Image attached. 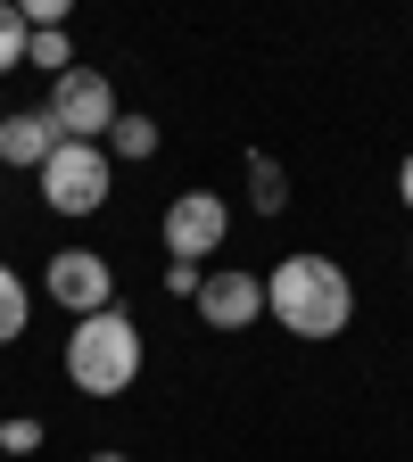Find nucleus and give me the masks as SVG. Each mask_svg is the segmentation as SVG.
<instances>
[{
  "label": "nucleus",
  "instance_id": "f257e3e1",
  "mask_svg": "<svg viewBox=\"0 0 413 462\" xmlns=\"http://www.w3.org/2000/svg\"><path fill=\"white\" fill-rule=\"evenodd\" d=\"M265 314L289 338H339L347 322H356V281H347V264L298 248V256H281L265 273Z\"/></svg>",
  "mask_w": 413,
  "mask_h": 462
},
{
  "label": "nucleus",
  "instance_id": "f03ea898",
  "mask_svg": "<svg viewBox=\"0 0 413 462\" xmlns=\"http://www.w3.org/2000/svg\"><path fill=\"white\" fill-rule=\"evenodd\" d=\"M141 364H149V346H141V330H133V314H83L75 330H67V380L83 388V396H125L133 380H141Z\"/></svg>",
  "mask_w": 413,
  "mask_h": 462
},
{
  "label": "nucleus",
  "instance_id": "7ed1b4c3",
  "mask_svg": "<svg viewBox=\"0 0 413 462\" xmlns=\"http://www.w3.org/2000/svg\"><path fill=\"white\" fill-rule=\"evenodd\" d=\"M42 207L67 215V223L99 215V207H108V149H99V141H58L50 165H42Z\"/></svg>",
  "mask_w": 413,
  "mask_h": 462
},
{
  "label": "nucleus",
  "instance_id": "20e7f679",
  "mask_svg": "<svg viewBox=\"0 0 413 462\" xmlns=\"http://www.w3.org/2000/svg\"><path fill=\"white\" fill-rule=\"evenodd\" d=\"M223 231H231V207L215 199V190H183V199H165V256L174 264H207L215 248H223Z\"/></svg>",
  "mask_w": 413,
  "mask_h": 462
},
{
  "label": "nucleus",
  "instance_id": "39448f33",
  "mask_svg": "<svg viewBox=\"0 0 413 462\" xmlns=\"http://www.w3.org/2000/svg\"><path fill=\"white\" fill-rule=\"evenodd\" d=\"M42 289L83 322V314H108V306H116V264H108L99 248H58V256L42 264Z\"/></svg>",
  "mask_w": 413,
  "mask_h": 462
},
{
  "label": "nucleus",
  "instance_id": "423d86ee",
  "mask_svg": "<svg viewBox=\"0 0 413 462\" xmlns=\"http://www.w3.org/2000/svg\"><path fill=\"white\" fill-rule=\"evenodd\" d=\"M50 125H58V141H91V133H108V125H116V83H108L99 67L58 75V83H50Z\"/></svg>",
  "mask_w": 413,
  "mask_h": 462
},
{
  "label": "nucleus",
  "instance_id": "0eeeda50",
  "mask_svg": "<svg viewBox=\"0 0 413 462\" xmlns=\"http://www.w3.org/2000/svg\"><path fill=\"white\" fill-rule=\"evenodd\" d=\"M199 322L207 330H249V322H265V281L257 273H199Z\"/></svg>",
  "mask_w": 413,
  "mask_h": 462
},
{
  "label": "nucleus",
  "instance_id": "6e6552de",
  "mask_svg": "<svg viewBox=\"0 0 413 462\" xmlns=\"http://www.w3.org/2000/svg\"><path fill=\"white\" fill-rule=\"evenodd\" d=\"M58 149V125H50V107H17V116H0V165H50Z\"/></svg>",
  "mask_w": 413,
  "mask_h": 462
},
{
  "label": "nucleus",
  "instance_id": "1a4fd4ad",
  "mask_svg": "<svg viewBox=\"0 0 413 462\" xmlns=\"http://www.w3.org/2000/svg\"><path fill=\"white\" fill-rule=\"evenodd\" d=\"M108 165L116 157H125V165H141V157H157V125H149V116H125V107H116V125H108Z\"/></svg>",
  "mask_w": 413,
  "mask_h": 462
},
{
  "label": "nucleus",
  "instance_id": "9d476101",
  "mask_svg": "<svg viewBox=\"0 0 413 462\" xmlns=\"http://www.w3.org/2000/svg\"><path fill=\"white\" fill-rule=\"evenodd\" d=\"M25 67H42L50 83H58V75H75V33H67V25H42V33L25 42Z\"/></svg>",
  "mask_w": 413,
  "mask_h": 462
},
{
  "label": "nucleus",
  "instance_id": "9b49d317",
  "mask_svg": "<svg viewBox=\"0 0 413 462\" xmlns=\"http://www.w3.org/2000/svg\"><path fill=\"white\" fill-rule=\"evenodd\" d=\"M25 322H33V289H25L9 264H0V346H17V338H25Z\"/></svg>",
  "mask_w": 413,
  "mask_h": 462
},
{
  "label": "nucleus",
  "instance_id": "f8f14e48",
  "mask_svg": "<svg viewBox=\"0 0 413 462\" xmlns=\"http://www.w3.org/2000/svg\"><path fill=\"white\" fill-rule=\"evenodd\" d=\"M249 199H257V215H281L289 207V173H281V157H249Z\"/></svg>",
  "mask_w": 413,
  "mask_h": 462
},
{
  "label": "nucleus",
  "instance_id": "ddd939ff",
  "mask_svg": "<svg viewBox=\"0 0 413 462\" xmlns=\"http://www.w3.org/2000/svg\"><path fill=\"white\" fill-rule=\"evenodd\" d=\"M25 42H33L25 9H17V0H0V75H17V67H25Z\"/></svg>",
  "mask_w": 413,
  "mask_h": 462
},
{
  "label": "nucleus",
  "instance_id": "4468645a",
  "mask_svg": "<svg viewBox=\"0 0 413 462\" xmlns=\"http://www.w3.org/2000/svg\"><path fill=\"white\" fill-rule=\"evenodd\" d=\"M42 446V421L33 413H9V421H0V454H33Z\"/></svg>",
  "mask_w": 413,
  "mask_h": 462
},
{
  "label": "nucleus",
  "instance_id": "2eb2a0df",
  "mask_svg": "<svg viewBox=\"0 0 413 462\" xmlns=\"http://www.w3.org/2000/svg\"><path fill=\"white\" fill-rule=\"evenodd\" d=\"M397 199L413 207V149H405V165H397Z\"/></svg>",
  "mask_w": 413,
  "mask_h": 462
},
{
  "label": "nucleus",
  "instance_id": "dca6fc26",
  "mask_svg": "<svg viewBox=\"0 0 413 462\" xmlns=\"http://www.w3.org/2000/svg\"><path fill=\"white\" fill-rule=\"evenodd\" d=\"M91 462H133V454H116V446H99V454H91Z\"/></svg>",
  "mask_w": 413,
  "mask_h": 462
}]
</instances>
